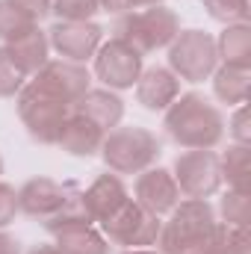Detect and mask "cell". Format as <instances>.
Listing matches in <instances>:
<instances>
[{
    "instance_id": "6da1fadb",
    "label": "cell",
    "mask_w": 251,
    "mask_h": 254,
    "mask_svg": "<svg viewBox=\"0 0 251 254\" xmlns=\"http://www.w3.org/2000/svg\"><path fill=\"white\" fill-rule=\"evenodd\" d=\"M163 127L169 139L187 151H213L225 139L222 110L201 92L178 95V101L166 110Z\"/></svg>"
},
{
    "instance_id": "7a4b0ae2",
    "label": "cell",
    "mask_w": 251,
    "mask_h": 254,
    "mask_svg": "<svg viewBox=\"0 0 251 254\" xmlns=\"http://www.w3.org/2000/svg\"><path fill=\"white\" fill-rule=\"evenodd\" d=\"M18 213L45 222L48 234L71 222H92L83 210L80 187L71 181L54 178H33L18 190Z\"/></svg>"
},
{
    "instance_id": "3957f363",
    "label": "cell",
    "mask_w": 251,
    "mask_h": 254,
    "mask_svg": "<svg viewBox=\"0 0 251 254\" xmlns=\"http://www.w3.org/2000/svg\"><path fill=\"white\" fill-rule=\"evenodd\" d=\"M216 228V210L207 198H181L160 228V254H201Z\"/></svg>"
},
{
    "instance_id": "277c9868",
    "label": "cell",
    "mask_w": 251,
    "mask_h": 254,
    "mask_svg": "<svg viewBox=\"0 0 251 254\" xmlns=\"http://www.w3.org/2000/svg\"><path fill=\"white\" fill-rule=\"evenodd\" d=\"M113 39L125 42L127 48H133L139 57H148L154 51H163L175 42V36L181 33V18L175 9L169 6H145L139 12H125L119 15L116 27H113Z\"/></svg>"
},
{
    "instance_id": "5b68a950",
    "label": "cell",
    "mask_w": 251,
    "mask_h": 254,
    "mask_svg": "<svg viewBox=\"0 0 251 254\" xmlns=\"http://www.w3.org/2000/svg\"><path fill=\"white\" fill-rule=\"evenodd\" d=\"M98 154L104 157V163L113 175H139L160 160L163 148H160V139L148 127L119 125L104 133Z\"/></svg>"
},
{
    "instance_id": "8992f818",
    "label": "cell",
    "mask_w": 251,
    "mask_h": 254,
    "mask_svg": "<svg viewBox=\"0 0 251 254\" xmlns=\"http://www.w3.org/2000/svg\"><path fill=\"white\" fill-rule=\"evenodd\" d=\"M15 104H18V119L24 122L27 133L42 145H57V139L63 133V125L74 113L71 104L42 92L33 83H24V89L15 95Z\"/></svg>"
},
{
    "instance_id": "52a82bcc",
    "label": "cell",
    "mask_w": 251,
    "mask_h": 254,
    "mask_svg": "<svg viewBox=\"0 0 251 254\" xmlns=\"http://www.w3.org/2000/svg\"><path fill=\"white\" fill-rule=\"evenodd\" d=\"M169 68L184 83H204L219 68L216 39L204 30H181L169 45Z\"/></svg>"
},
{
    "instance_id": "ba28073f",
    "label": "cell",
    "mask_w": 251,
    "mask_h": 254,
    "mask_svg": "<svg viewBox=\"0 0 251 254\" xmlns=\"http://www.w3.org/2000/svg\"><path fill=\"white\" fill-rule=\"evenodd\" d=\"M160 228L163 219L145 210L142 204H136L133 198L122 204L107 222H101V234L107 237V243L119 249H154Z\"/></svg>"
},
{
    "instance_id": "9c48e42d",
    "label": "cell",
    "mask_w": 251,
    "mask_h": 254,
    "mask_svg": "<svg viewBox=\"0 0 251 254\" xmlns=\"http://www.w3.org/2000/svg\"><path fill=\"white\" fill-rule=\"evenodd\" d=\"M172 175L181 190V198H210L225 184L216 151H184L175 160Z\"/></svg>"
},
{
    "instance_id": "30bf717a",
    "label": "cell",
    "mask_w": 251,
    "mask_h": 254,
    "mask_svg": "<svg viewBox=\"0 0 251 254\" xmlns=\"http://www.w3.org/2000/svg\"><path fill=\"white\" fill-rule=\"evenodd\" d=\"M92 60H95V77L104 83V89H113V92L133 89L142 74V57L119 39L101 42Z\"/></svg>"
},
{
    "instance_id": "8fae6325",
    "label": "cell",
    "mask_w": 251,
    "mask_h": 254,
    "mask_svg": "<svg viewBox=\"0 0 251 254\" xmlns=\"http://www.w3.org/2000/svg\"><path fill=\"white\" fill-rule=\"evenodd\" d=\"M51 51H57L63 60L86 65L101 48L104 30L95 21H57L48 30Z\"/></svg>"
},
{
    "instance_id": "7c38bea8",
    "label": "cell",
    "mask_w": 251,
    "mask_h": 254,
    "mask_svg": "<svg viewBox=\"0 0 251 254\" xmlns=\"http://www.w3.org/2000/svg\"><path fill=\"white\" fill-rule=\"evenodd\" d=\"M33 86H39L42 92L60 98L65 104H77L89 89H92V74L89 68L80 63H71V60H51L42 71L33 74L30 80Z\"/></svg>"
},
{
    "instance_id": "4fadbf2b",
    "label": "cell",
    "mask_w": 251,
    "mask_h": 254,
    "mask_svg": "<svg viewBox=\"0 0 251 254\" xmlns=\"http://www.w3.org/2000/svg\"><path fill=\"white\" fill-rule=\"evenodd\" d=\"M133 201L142 204L145 210H151L160 219L169 216L181 201V190L175 184V175L169 169H160V166H151V169L139 172L136 187H133Z\"/></svg>"
},
{
    "instance_id": "5bb4252c",
    "label": "cell",
    "mask_w": 251,
    "mask_h": 254,
    "mask_svg": "<svg viewBox=\"0 0 251 254\" xmlns=\"http://www.w3.org/2000/svg\"><path fill=\"white\" fill-rule=\"evenodd\" d=\"M136 101L151 110V113H166L178 95H181V80L172 74V68L154 65V68H142L139 80H136Z\"/></svg>"
},
{
    "instance_id": "9a60e30c",
    "label": "cell",
    "mask_w": 251,
    "mask_h": 254,
    "mask_svg": "<svg viewBox=\"0 0 251 254\" xmlns=\"http://www.w3.org/2000/svg\"><path fill=\"white\" fill-rule=\"evenodd\" d=\"M80 201H83L86 216L101 225V222H107L122 204L130 201V192H127L125 181H122L119 175H110V172H107V175H98L89 190L80 192Z\"/></svg>"
},
{
    "instance_id": "2e32d148",
    "label": "cell",
    "mask_w": 251,
    "mask_h": 254,
    "mask_svg": "<svg viewBox=\"0 0 251 254\" xmlns=\"http://www.w3.org/2000/svg\"><path fill=\"white\" fill-rule=\"evenodd\" d=\"M74 113L83 116V119H89L92 125H98L107 133V130L122 125V119H125V101L113 89H89L74 104Z\"/></svg>"
},
{
    "instance_id": "e0dca14e",
    "label": "cell",
    "mask_w": 251,
    "mask_h": 254,
    "mask_svg": "<svg viewBox=\"0 0 251 254\" xmlns=\"http://www.w3.org/2000/svg\"><path fill=\"white\" fill-rule=\"evenodd\" d=\"M6 54L12 57V63L18 65L27 77H33L36 71H42L45 65L51 63V42H48V33L36 24L33 30H27L24 36L12 39L3 45Z\"/></svg>"
},
{
    "instance_id": "ac0fdd59",
    "label": "cell",
    "mask_w": 251,
    "mask_h": 254,
    "mask_svg": "<svg viewBox=\"0 0 251 254\" xmlns=\"http://www.w3.org/2000/svg\"><path fill=\"white\" fill-rule=\"evenodd\" d=\"M51 237L63 254H110V243L95 228V222H71L57 228Z\"/></svg>"
},
{
    "instance_id": "d6986e66",
    "label": "cell",
    "mask_w": 251,
    "mask_h": 254,
    "mask_svg": "<svg viewBox=\"0 0 251 254\" xmlns=\"http://www.w3.org/2000/svg\"><path fill=\"white\" fill-rule=\"evenodd\" d=\"M101 142H104V130L98 125H92L89 119L77 116V113L68 116V122L63 125V133H60V139H57V145L63 148L65 154H71V157H86V160L101 151Z\"/></svg>"
},
{
    "instance_id": "ffe728a7",
    "label": "cell",
    "mask_w": 251,
    "mask_h": 254,
    "mask_svg": "<svg viewBox=\"0 0 251 254\" xmlns=\"http://www.w3.org/2000/svg\"><path fill=\"white\" fill-rule=\"evenodd\" d=\"M249 86H251V68L243 65H219L213 71V95L228 104L240 107L249 101Z\"/></svg>"
},
{
    "instance_id": "44dd1931",
    "label": "cell",
    "mask_w": 251,
    "mask_h": 254,
    "mask_svg": "<svg viewBox=\"0 0 251 254\" xmlns=\"http://www.w3.org/2000/svg\"><path fill=\"white\" fill-rule=\"evenodd\" d=\"M219 63L251 68V27L249 24H228L216 39Z\"/></svg>"
},
{
    "instance_id": "7402d4cb",
    "label": "cell",
    "mask_w": 251,
    "mask_h": 254,
    "mask_svg": "<svg viewBox=\"0 0 251 254\" xmlns=\"http://www.w3.org/2000/svg\"><path fill=\"white\" fill-rule=\"evenodd\" d=\"M222 181H228V190L249 192L251 184V148L249 145H228L225 154H219Z\"/></svg>"
},
{
    "instance_id": "603a6c76",
    "label": "cell",
    "mask_w": 251,
    "mask_h": 254,
    "mask_svg": "<svg viewBox=\"0 0 251 254\" xmlns=\"http://www.w3.org/2000/svg\"><path fill=\"white\" fill-rule=\"evenodd\" d=\"M201 254H251L249 228H234V225L216 222V228H213Z\"/></svg>"
},
{
    "instance_id": "cb8c5ba5",
    "label": "cell",
    "mask_w": 251,
    "mask_h": 254,
    "mask_svg": "<svg viewBox=\"0 0 251 254\" xmlns=\"http://www.w3.org/2000/svg\"><path fill=\"white\" fill-rule=\"evenodd\" d=\"M219 213H222V222L225 225H234V228H249L251 222V195L240 190H228L219 201Z\"/></svg>"
},
{
    "instance_id": "d4e9b609",
    "label": "cell",
    "mask_w": 251,
    "mask_h": 254,
    "mask_svg": "<svg viewBox=\"0 0 251 254\" xmlns=\"http://www.w3.org/2000/svg\"><path fill=\"white\" fill-rule=\"evenodd\" d=\"M204 9L219 24H249V0H204Z\"/></svg>"
},
{
    "instance_id": "484cf974",
    "label": "cell",
    "mask_w": 251,
    "mask_h": 254,
    "mask_svg": "<svg viewBox=\"0 0 251 254\" xmlns=\"http://www.w3.org/2000/svg\"><path fill=\"white\" fill-rule=\"evenodd\" d=\"M36 21L27 18L18 6H12L9 0H0V39L3 42H12L18 36H24L27 30H33Z\"/></svg>"
},
{
    "instance_id": "4316f807",
    "label": "cell",
    "mask_w": 251,
    "mask_h": 254,
    "mask_svg": "<svg viewBox=\"0 0 251 254\" xmlns=\"http://www.w3.org/2000/svg\"><path fill=\"white\" fill-rule=\"evenodd\" d=\"M27 83V74L12 63L6 48H0V98H15Z\"/></svg>"
},
{
    "instance_id": "83f0119b",
    "label": "cell",
    "mask_w": 251,
    "mask_h": 254,
    "mask_svg": "<svg viewBox=\"0 0 251 254\" xmlns=\"http://www.w3.org/2000/svg\"><path fill=\"white\" fill-rule=\"evenodd\" d=\"M51 12L60 21H92L98 9V0H54Z\"/></svg>"
},
{
    "instance_id": "f1b7e54d",
    "label": "cell",
    "mask_w": 251,
    "mask_h": 254,
    "mask_svg": "<svg viewBox=\"0 0 251 254\" xmlns=\"http://www.w3.org/2000/svg\"><path fill=\"white\" fill-rule=\"evenodd\" d=\"M228 133H231V139H234L237 145H249L251 142L249 107H246V104H240V107L234 110V116H231V122H228Z\"/></svg>"
},
{
    "instance_id": "f546056e",
    "label": "cell",
    "mask_w": 251,
    "mask_h": 254,
    "mask_svg": "<svg viewBox=\"0 0 251 254\" xmlns=\"http://www.w3.org/2000/svg\"><path fill=\"white\" fill-rule=\"evenodd\" d=\"M18 216V192L9 184H0V228H9Z\"/></svg>"
},
{
    "instance_id": "4dcf8cb0",
    "label": "cell",
    "mask_w": 251,
    "mask_h": 254,
    "mask_svg": "<svg viewBox=\"0 0 251 254\" xmlns=\"http://www.w3.org/2000/svg\"><path fill=\"white\" fill-rule=\"evenodd\" d=\"M12 6H18L27 18H33L36 24L42 21V18H48L51 15V6H54V0H9Z\"/></svg>"
},
{
    "instance_id": "1f68e13d",
    "label": "cell",
    "mask_w": 251,
    "mask_h": 254,
    "mask_svg": "<svg viewBox=\"0 0 251 254\" xmlns=\"http://www.w3.org/2000/svg\"><path fill=\"white\" fill-rule=\"evenodd\" d=\"M98 9H104L110 15H125V12H130V0H98Z\"/></svg>"
},
{
    "instance_id": "d6a6232c",
    "label": "cell",
    "mask_w": 251,
    "mask_h": 254,
    "mask_svg": "<svg viewBox=\"0 0 251 254\" xmlns=\"http://www.w3.org/2000/svg\"><path fill=\"white\" fill-rule=\"evenodd\" d=\"M0 254H21V243L6 234V228H0Z\"/></svg>"
},
{
    "instance_id": "836d02e7",
    "label": "cell",
    "mask_w": 251,
    "mask_h": 254,
    "mask_svg": "<svg viewBox=\"0 0 251 254\" xmlns=\"http://www.w3.org/2000/svg\"><path fill=\"white\" fill-rule=\"evenodd\" d=\"M27 254H63L54 243H42V246H36V249H30Z\"/></svg>"
},
{
    "instance_id": "e575fe53",
    "label": "cell",
    "mask_w": 251,
    "mask_h": 254,
    "mask_svg": "<svg viewBox=\"0 0 251 254\" xmlns=\"http://www.w3.org/2000/svg\"><path fill=\"white\" fill-rule=\"evenodd\" d=\"M166 0H130V9H145V6H160Z\"/></svg>"
},
{
    "instance_id": "d590c367",
    "label": "cell",
    "mask_w": 251,
    "mask_h": 254,
    "mask_svg": "<svg viewBox=\"0 0 251 254\" xmlns=\"http://www.w3.org/2000/svg\"><path fill=\"white\" fill-rule=\"evenodd\" d=\"M122 254H160L157 249H125Z\"/></svg>"
},
{
    "instance_id": "8d00e7d4",
    "label": "cell",
    "mask_w": 251,
    "mask_h": 254,
    "mask_svg": "<svg viewBox=\"0 0 251 254\" xmlns=\"http://www.w3.org/2000/svg\"><path fill=\"white\" fill-rule=\"evenodd\" d=\"M0 175H3V157H0Z\"/></svg>"
}]
</instances>
